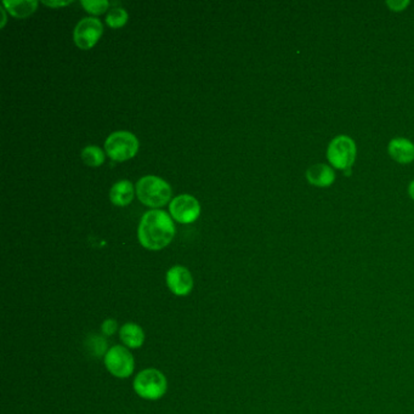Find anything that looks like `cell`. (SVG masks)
<instances>
[{
  "instance_id": "cell-8",
  "label": "cell",
  "mask_w": 414,
  "mask_h": 414,
  "mask_svg": "<svg viewBox=\"0 0 414 414\" xmlns=\"http://www.w3.org/2000/svg\"><path fill=\"white\" fill-rule=\"evenodd\" d=\"M169 209L176 222L181 224H190L200 217L201 205L195 197L190 195H180L173 200Z\"/></svg>"
},
{
  "instance_id": "cell-1",
  "label": "cell",
  "mask_w": 414,
  "mask_h": 414,
  "mask_svg": "<svg viewBox=\"0 0 414 414\" xmlns=\"http://www.w3.org/2000/svg\"><path fill=\"white\" fill-rule=\"evenodd\" d=\"M138 241L151 251L167 247L175 236V225L163 210L153 209L143 214L138 231Z\"/></svg>"
},
{
  "instance_id": "cell-10",
  "label": "cell",
  "mask_w": 414,
  "mask_h": 414,
  "mask_svg": "<svg viewBox=\"0 0 414 414\" xmlns=\"http://www.w3.org/2000/svg\"><path fill=\"white\" fill-rule=\"evenodd\" d=\"M306 179L316 187H329L335 180V173L329 165L318 163L307 169Z\"/></svg>"
},
{
  "instance_id": "cell-19",
  "label": "cell",
  "mask_w": 414,
  "mask_h": 414,
  "mask_svg": "<svg viewBox=\"0 0 414 414\" xmlns=\"http://www.w3.org/2000/svg\"><path fill=\"white\" fill-rule=\"evenodd\" d=\"M117 328L118 325L114 320H107V321H105L104 325H102V333L107 335V337H109V335H113L116 333Z\"/></svg>"
},
{
  "instance_id": "cell-20",
  "label": "cell",
  "mask_w": 414,
  "mask_h": 414,
  "mask_svg": "<svg viewBox=\"0 0 414 414\" xmlns=\"http://www.w3.org/2000/svg\"><path fill=\"white\" fill-rule=\"evenodd\" d=\"M386 4L389 5L390 9L393 11H402L410 5V1L408 0H393V1L389 0L386 1Z\"/></svg>"
},
{
  "instance_id": "cell-3",
  "label": "cell",
  "mask_w": 414,
  "mask_h": 414,
  "mask_svg": "<svg viewBox=\"0 0 414 414\" xmlns=\"http://www.w3.org/2000/svg\"><path fill=\"white\" fill-rule=\"evenodd\" d=\"M357 147L354 140L347 135H338L332 140L327 148V158L339 170L352 169L355 162Z\"/></svg>"
},
{
  "instance_id": "cell-18",
  "label": "cell",
  "mask_w": 414,
  "mask_h": 414,
  "mask_svg": "<svg viewBox=\"0 0 414 414\" xmlns=\"http://www.w3.org/2000/svg\"><path fill=\"white\" fill-rule=\"evenodd\" d=\"M106 344L105 339L101 338V337H90L88 339V347L90 349V352L94 354V355L100 357V356L106 355Z\"/></svg>"
},
{
  "instance_id": "cell-6",
  "label": "cell",
  "mask_w": 414,
  "mask_h": 414,
  "mask_svg": "<svg viewBox=\"0 0 414 414\" xmlns=\"http://www.w3.org/2000/svg\"><path fill=\"white\" fill-rule=\"evenodd\" d=\"M106 369L117 378H128L134 372L135 361L126 347L116 345L105 355Z\"/></svg>"
},
{
  "instance_id": "cell-13",
  "label": "cell",
  "mask_w": 414,
  "mask_h": 414,
  "mask_svg": "<svg viewBox=\"0 0 414 414\" xmlns=\"http://www.w3.org/2000/svg\"><path fill=\"white\" fill-rule=\"evenodd\" d=\"M119 335L124 345L131 349H138L145 342V333L143 328L136 323H126L121 327Z\"/></svg>"
},
{
  "instance_id": "cell-21",
  "label": "cell",
  "mask_w": 414,
  "mask_h": 414,
  "mask_svg": "<svg viewBox=\"0 0 414 414\" xmlns=\"http://www.w3.org/2000/svg\"><path fill=\"white\" fill-rule=\"evenodd\" d=\"M44 4L48 5V6H51V8H58V6H65V5L71 4L72 1H43Z\"/></svg>"
},
{
  "instance_id": "cell-5",
  "label": "cell",
  "mask_w": 414,
  "mask_h": 414,
  "mask_svg": "<svg viewBox=\"0 0 414 414\" xmlns=\"http://www.w3.org/2000/svg\"><path fill=\"white\" fill-rule=\"evenodd\" d=\"M106 152L118 162L133 158L138 150V140L133 133L121 130L109 135L105 143Z\"/></svg>"
},
{
  "instance_id": "cell-22",
  "label": "cell",
  "mask_w": 414,
  "mask_h": 414,
  "mask_svg": "<svg viewBox=\"0 0 414 414\" xmlns=\"http://www.w3.org/2000/svg\"><path fill=\"white\" fill-rule=\"evenodd\" d=\"M408 193H410V198L414 201V180L410 184V187H408Z\"/></svg>"
},
{
  "instance_id": "cell-15",
  "label": "cell",
  "mask_w": 414,
  "mask_h": 414,
  "mask_svg": "<svg viewBox=\"0 0 414 414\" xmlns=\"http://www.w3.org/2000/svg\"><path fill=\"white\" fill-rule=\"evenodd\" d=\"M82 159L84 163L90 167H100L105 162V153L97 146L84 147L82 151Z\"/></svg>"
},
{
  "instance_id": "cell-7",
  "label": "cell",
  "mask_w": 414,
  "mask_h": 414,
  "mask_svg": "<svg viewBox=\"0 0 414 414\" xmlns=\"http://www.w3.org/2000/svg\"><path fill=\"white\" fill-rule=\"evenodd\" d=\"M104 26L97 17H85L75 26L73 38L78 48L83 50L92 49L100 39Z\"/></svg>"
},
{
  "instance_id": "cell-9",
  "label": "cell",
  "mask_w": 414,
  "mask_h": 414,
  "mask_svg": "<svg viewBox=\"0 0 414 414\" xmlns=\"http://www.w3.org/2000/svg\"><path fill=\"white\" fill-rule=\"evenodd\" d=\"M167 285L175 295L184 297L192 292V275L184 266H180V265L173 266L167 272Z\"/></svg>"
},
{
  "instance_id": "cell-11",
  "label": "cell",
  "mask_w": 414,
  "mask_h": 414,
  "mask_svg": "<svg viewBox=\"0 0 414 414\" xmlns=\"http://www.w3.org/2000/svg\"><path fill=\"white\" fill-rule=\"evenodd\" d=\"M391 158L401 164L410 163L414 160V143L408 138H393L388 146Z\"/></svg>"
},
{
  "instance_id": "cell-2",
  "label": "cell",
  "mask_w": 414,
  "mask_h": 414,
  "mask_svg": "<svg viewBox=\"0 0 414 414\" xmlns=\"http://www.w3.org/2000/svg\"><path fill=\"white\" fill-rule=\"evenodd\" d=\"M136 195L143 205L156 209L169 202L172 197V187L158 176L148 175L138 181Z\"/></svg>"
},
{
  "instance_id": "cell-16",
  "label": "cell",
  "mask_w": 414,
  "mask_h": 414,
  "mask_svg": "<svg viewBox=\"0 0 414 414\" xmlns=\"http://www.w3.org/2000/svg\"><path fill=\"white\" fill-rule=\"evenodd\" d=\"M126 21H128V13L121 8H113L112 10H109L106 16L107 25L111 26L112 28L121 27L126 25Z\"/></svg>"
},
{
  "instance_id": "cell-4",
  "label": "cell",
  "mask_w": 414,
  "mask_h": 414,
  "mask_svg": "<svg viewBox=\"0 0 414 414\" xmlns=\"http://www.w3.org/2000/svg\"><path fill=\"white\" fill-rule=\"evenodd\" d=\"M167 378L158 369H145L134 381V390L140 398L158 400L167 391Z\"/></svg>"
},
{
  "instance_id": "cell-17",
  "label": "cell",
  "mask_w": 414,
  "mask_h": 414,
  "mask_svg": "<svg viewBox=\"0 0 414 414\" xmlns=\"http://www.w3.org/2000/svg\"><path fill=\"white\" fill-rule=\"evenodd\" d=\"M82 5L88 13L100 15L105 13L109 4L107 0H83Z\"/></svg>"
},
{
  "instance_id": "cell-12",
  "label": "cell",
  "mask_w": 414,
  "mask_h": 414,
  "mask_svg": "<svg viewBox=\"0 0 414 414\" xmlns=\"http://www.w3.org/2000/svg\"><path fill=\"white\" fill-rule=\"evenodd\" d=\"M109 198L113 205L126 207L134 198V185L129 180H121L113 185L109 191Z\"/></svg>"
},
{
  "instance_id": "cell-14",
  "label": "cell",
  "mask_w": 414,
  "mask_h": 414,
  "mask_svg": "<svg viewBox=\"0 0 414 414\" xmlns=\"http://www.w3.org/2000/svg\"><path fill=\"white\" fill-rule=\"evenodd\" d=\"M3 5L8 9L9 13L18 18L30 16L31 13L36 11L38 6V1L36 0H26V1H3Z\"/></svg>"
}]
</instances>
